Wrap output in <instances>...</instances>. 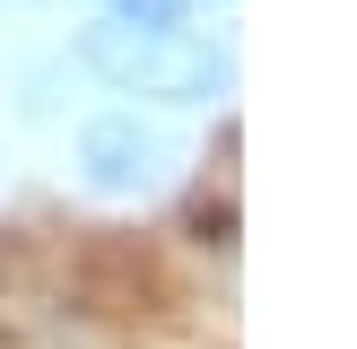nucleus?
I'll list each match as a JSON object with an SVG mask.
<instances>
[{
  "label": "nucleus",
  "instance_id": "1",
  "mask_svg": "<svg viewBox=\"0 0 357 349\" xmlns=\"http://www.w3.org/2000/svg\"><path fill=\"white\" fill-rule=\"evenodd\" d=\"M79 61L96 79H114L122 96H174V105H201L227 87V52H209L201 35L183 27H122V17H96L79 35Z\"/></svg>",
  "mask_w": 357,
  "mask_h": 349
},
{
  "label": "nucleus",
  "instance_id": "2",
  "mask_svg": "<svg viewBox=\"0 0 357 349\" xmlns=\"http://www.w3.org/2000/svg\"><path fill=\"white\" fill-rule=\"evenodd\" d=\"M174 166V131L166 122H139V114H105L79 131V174L96 192H157Z\"/></svg>",
  "mask_w": 357,
  "mask_h": 349
},
{
  "label": "nucleus",
  "instance_id": "3",
  "mask_svg": "<svg viewBox=\"0 0 357 349\" xmlns=\"http://www.w3.org/2000/svg\"><path fill=\"white\" fill-rule=\"evenodd\" d=\"M192 0H105V17H122V27H174Z\"/></svg>",
  "mask_w": 357,
  "mask_h": 349
}]
</instances>
